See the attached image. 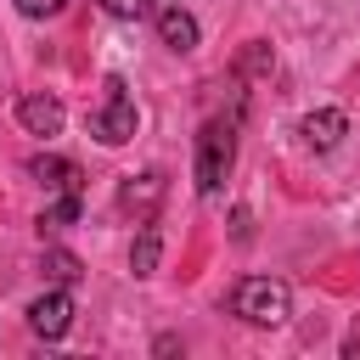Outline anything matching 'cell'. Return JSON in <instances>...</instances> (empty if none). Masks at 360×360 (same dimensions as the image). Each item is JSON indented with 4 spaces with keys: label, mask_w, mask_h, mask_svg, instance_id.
<instances>
[{
    "label": "cell",
    "mask_w": 360,
    "mask_h": 360,
    "mask_svg": "<svg viewBox=\"0 0 360 360\" xmlns=\"http://www.w3.org/2000/svg\"><path fill=\"white\" fill-rule=\"evenodd\" d=\"M231 163H236V118H208L197 135V191L219 197Z\"/></svg>",
    "instance_id": "6da1fadb"
},
{
    "label": "cell",
    "mask_w": 360,
    "mask_h": 360,
    "mask_svg": "<svg viewBox=\"0 0 360 360\" xmlns=\"http://www.w3.org/2000/svg\"><path fill=\"white\" fill-rule=\"evenodd\" d=\"M231 309H236L248 326H281V321L292 315V292H287V281H276V276H248V281H236Z\"/></svg>",
    "instance_id": "7a4b0ae2"
},
{
    "label": "cell",
    "mask_w": 360,
    "mask_h": 360,
    "mask_svg": "<svg viewBox=\"0 0 360 360\" xmlns=\"http://www.w3.org/2000/svg\"><path fill=\"white\" fill-rule=\"evenodd\" d=\"M90 135H96L101 146H124V141L135 135V96H129V84H124L118 73L101 79V101L90 107Z\"/></svg>",
    "instance_id": "3957f363"
},
{
    "label": "cell",
    "mask_w": 360,
    "mask_h": 360,
    "mask_svg": "<svg viewBox=\"0 0 360 360\" xmlns=\"http://www.w3.org/2000/svg\"><path fill=\"white\" fill-rule=\"evenodd\" d=\"M163 197H169V180H163L158 169L129 174V180L118 186V208H124L135 225H152V219H158V208H163Z\"/></svg>",
    "instance_id": "277c9868"
},
{
    "label": "cell",
    "mask_w": 360,
    "mask_h": 360,
    "mask_svg": "<svg viewBox=\"0 0 360 360\" xmlns=\"http://www.w3.org/2000/svg\"><path fill=\"white\" fill-rule=\"evenodd\" d=\"M28 326H34V338H62L68 326H73V292L68 287H45L34 304H28Z\"/></svg>",
    "instance_id": "5b68a950"
},
{
    "label": "cell",
    "mask_w": 360,
    "mask_h": 360,
    "mask_svg": "<svg viewBox=\"0 0 360 360\" xmlns=\"http://www.w3.org/2000/svg\"><path fill=\"white\" fill-rule=\"evenodd\" d=\"M62 101L56 96H45V90H28L22 101H17V124L28 129V135H62Z\"/></svg>",
    "instance_id": "8992f818"
},
{
    "label": "cell",
    "mask_w": 360,
    "mask_h": 360,
    "mask_svg": "<svg viewBox=\"0 0 360 360\" xmlns=\"http://www.w3.org/2000/svg\"><path fill=\"white\" fill-rule=\"evenodd\" d=\"M304 141L315 146V152H332L338 141H343V129H349V118L338 112V107H315V112H304Z\"/></svg>",
    "instance_id": "52a82bcc"
},
{
    "label": "cell",
    "mask_w": 360,
    "mask_h": 360,
    "mask_svg": "<svg viewBox=\"0 0 360 360\" xmlns=\"http://www.w3.org/2000/svg\"><path fill=\"white\" fill-rule=\"evenodd\" d=\"M158 39L169 51H197V17L186 6H163L158 11Z\"/></svg>",
    "instance_id": "ba28073f"
},
{
    "label": "cell",
    "mask_w": 360,
    "mask_h": 360,
    "mask_svg": "<svg viewBox=\"0 0 360 360\" xmlns=\"http://www.w3.org/2000/svg\"><path fill=\"white\" fill-rule=\"evenodd\" d=\"M28 174H34L45 191H79V163H68V158H51V152L28 158Z\"/></svg>",
    "instance_id": "9c48e42d"
},
{
    "label": "cell",
    "mask_w": 360,
    "mask_h": 360,
    "mask_svg": "<svg viewBox=\"0 0 360 360\" xmlns=\"http://www.w3.org/2000/svg\"><path fill=\"white\" fill-rule=\"evenodd\" d=\"M158 259H163V236H158V225H141V236H135V248H129V270H135V276H152Z\"/></svg>",
    "instance_id": "30bf717a"
},
{
    "label": "cell",
    "mask_w": 360,
    "mask_h": 360,
    "mask_svg": "<svg viewBox=\"0 0 360 360\" xmlns=\"http://www.w3.org/2000/svg\"><path fill=\"white\" fill-rule=\"evenodd\" d=\"M39 270H45V281H51V287H73V281L84 276V264H79V259H73L68 248H45Z\"/></svg>",
    "instance_id": "8fae6325"
},
{
    "label": "cell",
    "mask_w": 360,
    "mask_h": 360,
    "mask_svg": "<svg viewBox=\"0 0 360 360\" xmlns=\"http://www.w3.org/2000/svg\"><path fill=\"white\" fill-rule=\"evenodd\" d=\"M73 214H79V191H62V197H56V202L39 214V231H45V225H51V231H56V225H68Z\"/></svg>",
    "instance_id": "7c38bea8"
},
{
    "label": "cell",
    "mask_w": 360,
    "mask_h": 360,
    "mask_svg": "<svg viewBox=\"0 0 360 360\" xmlns=\"http://www.w3.org/2000/svg\"><path fill=\"white\" fill-rule=\"evenodd\" d=\"M101 11L124 17V22H141V17H152V0H101Z\"/></svg>",
    "instance_id": "4fadbf2b"
},
{
    "label": "cell",
    "mask_w": 360,
    "mask_h": 360,
    "mask_svg": "<svg viewBox=\"0 0 360 360\" xmlns=\"http://www.w3.org/2000/svg\"><path fill=\"white\" fill-rule=\"evenodd\" d=\"M264 68H270V45H264V39H253V45L242 51V73H264Z\"/></svg>",
    "instance_id": "5bb4252c"
},
{
    "label": "cell",
    "mask_w": 360,
    "mask_h": 360,
    "mask_svg": "<svg viewBox=\"0 0 360 360\" xmlns=\"http://www.w3.org/2000/svg\"><path fill=\"white\" fill-rule=\"evenodd\" d=\"M62 6H68V0H17V11H22V17H34V22H39V17H56Z\"/></svg>",
    "instance_id": "9a60e30c"
},
{
    "label": "cell",
    "mask_w": 360,
    "mask_h": 360,
    "mask_svg": "<svg viewBox=\"0 0 360 360\" xmlns=\"http://www.w3.org/2000/svg\"><path fill=\"white\" fill-rule=\"evenodd\" d=\"M231 225H236V242H248V236H253V225H248V208H236V214H231Z\"/></svg>",
    "instance_id": "2e32d148"
}]
</instances>
